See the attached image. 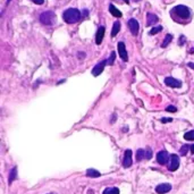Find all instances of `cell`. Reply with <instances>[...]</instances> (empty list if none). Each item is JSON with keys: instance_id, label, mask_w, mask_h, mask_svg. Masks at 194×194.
I'll list each match as a JSON object with an SVG mask.
<instances>
[{"instance_id": "cell-17", "label": "cell", "mask_w": 194, "mask_h": 194, "mask_svg": "<svg viewBox=\"0 0 194 194\" xmlns=\"http://www.w3.org/2000/svg\"><path fill=\"white\" fill-rule=\"evenodd\" d=\"M16 177H17V168H16V167H14V168L12 169V170H10V172H9V178H8L9 184H12V183L15 181Z\"/></svg>"}, {"instance_id": "cell-8", "label": "cell", "mask_w": 194, "mask_h": 194, "mask_svg": "<svg viewBox=\"0 0 194 194\" xmlns=\"http://www.w3.org/2000/svg\"><path fill=\"white\" fill-rule=\"evenodd\" d=\"M168 160H169V154L167 151L162 150L160 151V152H158V154H157V161H158V163H160V165H166L168 162Z\"/></svg>"}, {"instance_id": "cell-23", "label": "cell", "mask_w": 194, "mask_h": 194, "mask_svg": "<svg viewBox=\"0 0 194 194\" xmlns=\"http://www.w3.org/2000/svg\"><path fill=\"white\" fill-rule=\"evenodd\" d=\"M115 58H116V52H115V51H113V52H111V55H110V58H109V59H108V60H107V63H108V65H114Z\"/></svg>"}, {"instance_id": "cell-27", "label": "cell", "mask_w": 194, "mask_h": 194, "mask_svg": "<svg viewBox=\"0 0 194 194\" xmlns=\"http://www.w3.org/2000/svg\"><path fill=\"white\" fill-rule=\"evenodd\" d=\"M34 3H36V5H42V3L44 2V0H32Z\"/></svg>"}, {"instance_id": "cell-15", "label": "cell", "mask_w": 194, "mask_h": 194, "mask_svg": "<svg viewBox=\"0 0 194 194\" xmlns=\"http://www.w3.org/2000/svg\"><path fill=\"white\" fill-rule=\"evenodd\" d=\"M101 174L100 172H98L97 169H88L86 170V176H89V177H93V178H95V177H99Z\"/></svg>"}, {"instance_id": "cell-29", "label": "cell", "mask_w": 194, "mask_h": 194, "mask_svg": "<svg viewBox=\"0 0 194 194\" xmlns=\"http://www.w3.org/2000/svg\"><path fill=\"white\" fill-rule=\"evenodd\" d=\"M184 42H185V36L182 35L181 38H179V44H184Z\"/></svg>"}, {"instance_id": "cell-7", "label": "cell", "mask_w": 194, "mask_h": 194, "mask_svg": "<svg viewBox=\"0 0 194 194\" xmlns=\"http://www.w3.org/2000/svg\"><path fill=\"white\" fill-rule=\"evenodd\" d=\"M129 31L133 35H138V30H140V24L135 18H131L129 21Z\"/></svg>"}, {"instance_id": "cell-6", "label": "cell", "mask_w": 194, "mask_h": 194, "mask_svg": "<svg viewBox=\"0 0 194 194\" xmlns=\"http://www.w3.org/2000/svg\"><path fill=\"white\" fill-rule=\"evenodd\" d=\"M117 49H118L119 57H120L124 61H127V60H129V55H127V51H126L125 43H124V42H118V44H117Z\"/></svg>"}, {"instance_id": "cell-28", "label": "cell", "mask_w": 194, "mask_h": 194, "mask_svg": "<svg viewBox=\"0 0 194 194\" xmlns=\"http://www.w3.org/2000/svg\"><path fill=\"white\" fill-rule=\"evenodd\" d=\"M161 122H162V123H169V122H172V118H162V119H161Z\"/></svg>"}, {"instance_id": "cell-22", "label": "cell", "mask_w": 194, "mask_h": 194, "mask_svg": "<svg viewBox=\"0 0 194 194\" xmlns=\"http://www.w3.org/2000/svg\"><path fill=\"white\" fill-rule=\"evenodd\" d=\"M190 150V145H187V144H184L183 147L181 148V150H179V153L182 154V156H186V153H187V151Z\"/></svg>"}, {"instance_id": "cell-10", "label": "cell", "mask_w": 194, "mask_h": 194, "mask_svg": "<svg viewBox=\"0 0 194 194\" xmlns=\"http://www.w3.org/2000/svg\"><path fill=\"white\" fill-rule=\"evenodd\" d=\"M133 163V160H132V151L131 150H126L125 154H124V160H123V166L125 168H129Z\"/></svg>"}, {"instance_id": "cell-26", "label": "cell", "mask_w": 194, "mask_h": 194, "mask_svg": "<svg viewBox=\"0 0 194 194\" xmlns=\"http://www.w3.org/2000/svg\"><path fill=\"white\" fill-rule=\"evenodd\" d=\"M145 158L147 159H151L152 158V151H151V149H148L147 152H145Z\"/></svg>"}, {"instance_id": "cell-25", "label": "cell", "mask_w": 194, "mask_h": 194, "mask_svg": "<svg viewBox=\"0 0 194 194\" xmlns=\"http://www.w3.org/2000/svg\"><path fill=\"white\" fill-rule=\"evenodd\" d=\"M166 110L167 111H169V113H176V111H177V108L174 106H168Z\"/></svg>"}, {"instance_id": "cell-2", "label": "cell", "mask_w": 194, "mask_h": 194, "mask_svg": "<svg viewBox=\"0 0 194 194\" xmlns=\"http://www.w3.org/2000/svg\"><path fill=\"white\" fill-rule=\"evenodd\" d=\"M174 13L175 15H177L179 18L182 19H187L190 18V16H191V10L190 8L184 5H178V6H176L174 9L172 10V14Z\"/></svg>"}, {"instance_id": "cell-21", "label": "cell", "mask_w": 194, "mask_h": 194, "mask_svg": "<svg viewBox=\"0 0 194 194\" xmlns=\"http://www.w3.org/2000/svg\"><path fill=\"white\" fill-rule=\"evenodd\" d=\"M184 138L186 141H194V131H190L184 134Z\"/></svg>"}, {"instance_id": "cell-16", "label": "cell", "mask_w": 194, "mask_h": 194, "mask_svg": "<svg viewBox=\"0 0 194 194\" xmlns=\"http://www.w3.org/2000/svg\"><path fill=\"white\" fill-rule=\"evenodd\" d=\"M120 31V23L117 21V22L114 23V26H113V31H111V36H116L118 34V32Z\"/></svg>"}, {"instance_id": "cell-33", "label": "cell", "mask_w": 194, "mask_h": 194, "mask_svg": "<svg viewBox=\"0 0 194 194\" xmlns=\"http://www.w3.org/2000/svg\"><path fill=\"white\" fill-rule=\"evenodd\" d=\"M50 194H52V193H50Z\"/></svg>"}, {"instance_id": "cell-4", "label": "cell", "mask_w": 194, "mask_h": 194, "mask_svg": "<svg viewBox=\"0 0 194 194\" xmlns=\"http://www.w3.org/2000/svg\"><path fill=\"white\" fill-rule=\"evenodd\" d=\"M179 167V157L177 154H172L170 156V160H169L168 169L170 172H175Z\"/></svg>"}, {"instance_id": "cell-14", "label": "cell", "mask_w": 194, "mask_h": 194, "mask_svg": "<svg viewBox=\"0 0 194 194\" xmlns=\"http://www.w3.org/2000/svg\"><path fill=\"white\" fill-rule=\"evenodd\" d=\"M109 12L111 13V15L115 16V17H118V18L123 16V14L120 13V12H119L118 9H117L116 7L114 6L113 3H110V5H109Z\"/></svg>"}, {"instance_id": "cell-5", "label": "cell", "mask_w": 194, "mask_h": 194, "mask_svg": "<svg viewBox=\"0 0 194 194\" xmlns=\"http://www.w3.org/2000/svg\"><path fill=\"white\" fill-rule=\"evenodd\" d=\"M107 60H101L100 63H98L97 65L94 66L93 69H92V75L93 76H99L101 74V73L104 72V67H106L107 65Z\"/></svg>"}, {"instance_id": "cell-11", "label": "cell", "mask_w": 194, "mask_h": 194, "mask_svg": "<svg viewBox=\"0 0 194 194\" xmlns=\"http://www.w3.org/2000/svg\"><path fill=\"white\" fill-rule=\"evenodd\" d=\"M172 190V185L168 184V183H163V184H159L156 187V192L159 194H165L168 193L169 191Z\"/></svg>"}, {"instance_id": "cell-32", "label": "cell", "mask_w": 194, "mask_h": 194, "mask_svg": "<svg viewBox=\"0 0 194 194\" xmlns=\"http://www.w3.org/2000/svg\"><path fill=\"white\" fill-rule=\"evenodd\" d=\"M124 1H125L126 3H129V0H124Z\"/></svg>"}, {"instance_id": "cell-12", "label": "cell", "mask_w": 194, "mask_h": 194, "mask_svg": "<svg viewBox=\"0 0 194 194\" xmlns=\"http://www.w3.org/2000/svg\"><path fill=\"white\" fill-rule=\"evenodd\" d=\"M158 21H159V18H158V16L157 15H154V14H152V13L147 14V25L148 26L154 25Z\"/></svg>"}, {"instance_id": "cell-9", "label": "cell", "mask_w": 194, "mask_h": 194, "mask_svg": "<svg viewBox=\"0 0 194 194\" xmlns=\"http://www.w3.org/2000/svg\"><path fill=\"white\" fill-rule=\"evenodd\" d=\"M165 84L167 86H170V88H181L182 82L174 77H166L165 78Z\"/></svg>"}, {"instance_id": "cell-31", "label": "cell", "mask_w": 194, "mask_h": 194, "mask_svg": "<svg viewBox=\"0 0 194 194\" xmlns=\"http://www.w3.org/2000/svg\"><path fill=\"white\" fill-rule=\"evenodd\" d=\"M187 66H188V67H190V68L194 69V63H188V64H187Z\"/></svg>"}, {"instance_id": "cell-19", "label": "cell", "mask_w": 194, "mask_h": 194, "mask_svg": "<svg viewBox=\"0 0 194 194\" xmlns=\"http://www.w3.org/2000/svg\"><path fill=\"white\" fill-rule=\"evenodd\" d=\"M172 34H167L166 38H165V40H163L162 44H161V47H162V48H166L167 46H168V44L170 43V42H172Z\"/></svg>"}, {"instance_id": "cell-30", "label": "cell", "mask_w": 194, "mask_h": 194, "mask_svg": "<svg viewBox=\"0 0 194 194\" xmlns=\"http://www.w3.org/2000/svg\"><path fill=\"white\" fill-rule=\"evenodd\" d=\"M190 150H191V153L194 154V144H191V145H190Z\"/></svg>"}, {"instance_id": "cell-24", "label": "cell", "mask_w": 194, "mask_h": 194, "mask_svg": "<svg viewBox=\"0 0 194 194\" xmlns=\"http://www.w3.org/2000/svg\"><path fill=\"white\" fill-rule=\"evenodd\" d=\"M162 30V26H156V27H153L152 30L150 31V34L153 35V34H157V33H159L160 31Z\"/></svg>"}, {"instance_id": "cell-18", "label": "cell", "mask_w": 194, "mask_h": 194, "mask_svg": "<svg viewBox=\"0 0 194 194\" xmlns=\"http://www.w3.org/2000/svg\"><path fill=\"white\" fill-rule=\"evenodd\" d=\"M104 194H119V190L117 187H108L104 191Z\"/></svg>"}, {"instance_id": "cell-13", "label": "cell", "mask_w": 194, "mask_h": 194, "mask_svg": "<svg viewBox=\"0 0 194 194\" xmlns=\"http://www.w3.org/2000/svg\"><path fill=\"white\" fill-rule=\"evenodd\" d=\"M104 26H100V27L98 28L97 35H95V43L101 44V42L104 40Z\"/></svg>"}, {"instance_id": "cell-1", "label": "cell", "mask_w": 194, "mask_h": 194, "mask_svg": "<svg viewBox=\"0 0 194 194\" xmlns=\"http://www.w3.org/2000/svg\"><path fill=\"white\" fill-rule=\"evenodd\" d=\"M82 17L81 12L76 8H68L63 13V18L66 23L68 24H75Z\"/></svg>"}, {"instance_id": "cell-20", "label": "cell", "mask_w": 194, "mask_h": 194, "mask_svg": "<svg viewBox=\"0 0 194 194\" xmlns=\"http://www.w3.org/2000/svg\"><path fill=\"white\" fill-rule=\"evenodd\" d=\"M143 158H145V151L142 150V149H138V152H136V160L141 161Z\"/></svg>"}, {"instance_id": "cell-3", "label": "cell", "mask_w": 194, "mask_h": 194, "mask_svg": "<svg viewBox=\"0 0 194 194\" xmlns=\"http://www.w3.org/2000/svg\"><path fill=\"white\" fill-rule=\"evenodd\" d=\"M40 22L44 25H53L56 23V15L52 12H44L40 15Z\"/></svg>"}]
</instances>
